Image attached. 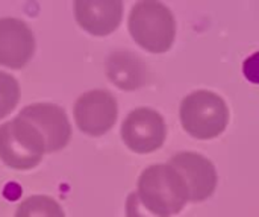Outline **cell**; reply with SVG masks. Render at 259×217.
Instances as JSON below:
<instances>
[{"label":"cell","instance_id":"obj_1","mask_svg":"<svg viewBox=\"0 0 259 217\" xmlns=\"http://www.w3.org/2000/svg\"><path fill=\"white\" fill-rule=\"evenodd\" d=\"M190 202L185 181L170 164H153L138 178V190L126 201L127 217H171Z\"/></svg>","mask_w":259,"mask_h":217},{"label":"cell","instance_id":"obj_2","mask_svg":"<svg viewBox=\"0 0 259 217\" xmlns=\"http://www.w3.org/2000/svg\"><path fill=\"white\" fill-rule=\"evenodd\" d=\"M127 26L135 43L147 52L164 53L175 43V17L161 2L143 0L135 3L129 14Z\"/></svg>","mask_w":259,"mask_h":217},{"label":"cell","instance_id":"obj_3","mask_svg":"<svg viewBox=\"0 0 259 217\" xmlns=\"http://www.w3.org/2000/svg\"><path fill=\"white\" fill-rule=\"evenodd\" d=\"M179 116L182 128L199 140L219 137L229 123L226 102L223 97L208 90H197L184 97Z\"/></svg>","mask_w":259,"mask_h":217},{"label":"cell","instance_id":"obj_4","mask_svg":"<svg viewBox=\"0 0 259 217\" xmlns=\"http://www.w3.org/2000/svg\"><path fill=\"white\" fill-rule=\"evenodd\" d=\"M46 152L42 135L20 116L0 126V160L8 167L30 170L39 164Z\"/></svg>","mask_w":259,"mask_h":217},{"label":"cell","instance_id":"obj_5","mask_svg":"<svg viewBox=\"0 0 259 217\" xmlns=\"http://www.w3.org/2000/svg\"><path fill=\"white\" fill-rule=\"evenodd\" d=\"M167 137V125L162 116L152 108H137L127 114L121 125V138L135 154L158 151Z\"/></svg>","mask_w":259,"mask_h":217},{"label":"cell","instance_id":"obj_6","mask_svg":"<svg viewBox=\"0 0 259 217\" xmlns=\"http://www.w3.org/2000/svg\"><path fill=\"white\" fill-rule=\"evenodd\" d=\"M73 116L82 132L91 137H100L115 125L118 116L117 100L106 90L87 91L74 102Z\"/></svg>","mask_w":259,"mask_h":217},{"label":"cell","instance_id":"obj_7","mask_svg":"<svg viewBox=\"0 0 259 217\" xmlns=\"http://www.w3.org/2000/svg\"><path fill=\"white\" fill-rule=\"evenodd\" d=\"M42 135L47 152L64 149L71 138V126L65 111L55 103H32L18 114Z\"/></svg>","mask_w":259,"mask_h":217},{"label":"cell","instance_id":"obj_8","mask_svg":"<svg viewBox=\"0 0 259 217\" xmlns=\"http://www.w3.org/2000/svg\"><path fill=\"white\" fill-rule=\"evenodd\" d=\"M168 164L185 181L190 202L206 201L215 192L217 172L214 164L203 155L196 152H179L168 160Z\"/></svg>","mask_w":259,"mask_h":217},{"label":"cell","instance_id":"obj_9","mask_svg":"<svg viewBox=\"0 0 259 217\" xmlns=\"http://www.w3.org/2000/svg\"><path fill=\"white\" fill-rule=\"evenodd\" d=\"M35 52V38L30 27L20 18H0V65L23 68Z\"/></svg>","mask_w":259,"mask_h":217},{"label":"cell","instance_id":"obj_10","mask_svg":"<svg viewBox=\"0 0 259 217\" xmlns=\"http://www.w3.org/2000/svg\"><path fill=\"white\" fill-rule=\"evenodd\" d=\"M73 9L77 24L96 37L112 33L123 17V3L118 0H77Z\"/></svg>","mask_w":259,"mask_h":217},{"label":"cell","instance_id":"obj_11","mask_svg":"<svg viewBox=\"0 0 259 217\" xmlns=\"http://www.w3.org/2000/svg\"><path fill=\"white\" fill-rule=\"evenodd\" d=\"M106 75L114 85L124 91L138 90L147 82V67L144 61L127 50H117L108 56Z\"/></svg>","mask_w":259,"mask_h":217},{"label":"cell","instance_id":"obj_12","mask_svg":"<svg viewBox=\"0 0 259 217\" xmlns=\"http://www.w3.org/2000/svg\"><path fill=\"white\" fill-rule=\"evenodd\" d=\"M15 217H65L59 202L50 196L38 195L24 199L17 211Z\"/></svg>","mask_w":259,"mask_h":217},{"label":"cell","instance_id":"obj_13","mask_svg":"<svg viewBox=\"0 0 259 217\" xmlns=\"http://www.w3.org/2000/svg\"><path fill=\"white\" fill-rule=\"evenodd\" d=\"M20 85L14 76L0 71V119H5L20 102Z\"/></svg>","mask_w":259,"mask_h":217},{"label":"cell","instance_id":"obj_14","mask_svg":"<svg viewBox=\"0 0 259 217\" xmlns=\"http://www.w3.org/2000/svg\"><path fill=\"white\" fill-rule=\"evenodd\" d=\"M243 73L249 82L259 85V52L252 53L243 62Z\"/></svg>","mask_w":259,"mask_h":217}]
</instances>
